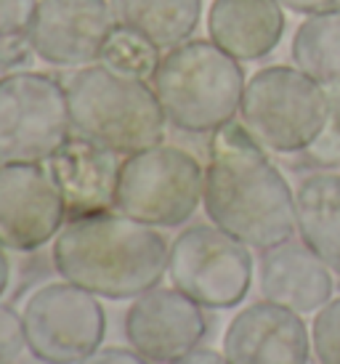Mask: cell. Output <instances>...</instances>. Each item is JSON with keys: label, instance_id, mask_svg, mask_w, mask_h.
<instances>
[{"label": "cell", "instance_id": "obj_1", "mask_svg": "<svg viewBox=\"0 0 340 364\" xmlns=\"http://www.w3.org/2000/svg\"><path fill=\"white\" fill-rule=\"evenodd\" d=\"M202 208L208 221L253 250H271L295 234V192L242 122L211 133Z\"/></svg>", "mask_w": 340, "mask_h": 364}, {"label": "cell", "instance_id": "obj_2", "mask_svg": "<svg viewBox=\"0 0 340 364\" xmlns=\"http://www.w3.org/2000/svg\"><path fill=\"white\" fill-rule=\"evenodd\" d=\"M170 245L154 226L117 210L70 218L51 242L61 279L101 301H133L168 277Z\"/></svg>", "mask_w": 340, "mask_h": 364}, {"label": "cell", "instance_id": "obj_3", "mask_svg": "<svg viewBox=\"0 0 340 364\" xmlns=\"http://www.w3.org/2000/svg\"><path fill=\"white\" fill-rule=\"evenodd\" d=\"M72 133L128 157L165 141V112L149 80L90 64L67 80Z\"/></svg>", "mask_w": 340, "mask_h": 364}, {"label": "cell", "instance_id": "obj_4", "mask_svg": "<svg viewBox=\"0 0 340 364\" xmlns=\"http://www.w3.org/2000/svg\"><path fill=\"white\" fill-rule=\"evenodd\" d=\"M149 82L168 125L184 133H216L240 117L248 77L242 61L221 51L211 38H191L162 51Z\"/></svg>", "mask_w": 340, "mask_h": 364}, {"label": "cell", "instance_id": "obj_5", "mask_svg": "<svg viewBox=\"0 0 340 364\" xmlns=\"http://www.w3.org/2000/svg\"><path fill=\"white\" fill-rule=\"evenodd\" d=\"M240 122L266 152H303L330 122V93L298 67H263L245 82Z\"/></svg>", "mask_w": 340, "mask_h": 364}, {"label": "cell", "instance_id": "obj_6", "mask_svg": "<svg viewBox=\"0 0 340 364\" xmlns=\"http://www.w3.org/2000/svg\"><path fill=\"white\" fill-rule=\"evenodd\" d=\"M205 168L191 152L170 144L122 157L115 210L154 229H179L200 210Z\"/></svg>", "mask_w": 340, "mask_h": 364}, {"label": "cell", "instance_id": "obj_7", "mask_svg": "<svg viewBox=\"0 0 340 364\" xmlns=\"http://www.w3.org/2000/svg\"><path fill=\"white\" fill-rule=\"evenodd\" d=\"M253 247L216 223H194L170 242V284L202 309H237L253 287Z\"/></svg>", "mask_w": 340, "mask_h": 364}, {"label": "cell", "instance_id": "obj_8", "mask_svg": "<svg viewBox=\"0 0 340 364\" xmlns=\"http://www.w3.org/2000/svg\"><path fill=\"white\" fill-rule=\"evenodd\" d=\"M70 136V99L56 77L16 70L0 82V165L48 162Z\"/></svg>", "mask_w": 340, "mask_h": 364}, {"label": "cell", "instance_id": "obj_9", "mask_svg": "<svg viewBox=\"0 0 340 364\" xmlns=\"http://www.w3.org/2000/svg\"><path fill=\"white\" fill-rule=\"evenodd\" d=\"M27 354L41 364H78L104 346L101 298L67 279L35 287L21 306Z\"/></svg>", "mask_w": 340, "mask_h": 364}, {"label": "cell", "instance_id": "obj_10", "mask_svg": "<svg viewBox=\"0 0 340 364\" xmlns=\"http://www.w3.org/2000/svg\"><path fill=\"white\" fill-rule=\"evenodd\" d=\"M67 223V205L46 162L0 165V245L38 253Z\"/></svg>", "mask_w": 340, "mask_h": 364}, {"label": "cell", "instance_id": "obj_11", "mask_svg": "<svg viewBox=\"0 0 340 364\" xmlns=\"http://www.w3.org/2000/svg\"><path fill=\"white\" fill-rule=\"evenodd\" d=\"M122 333L133 351L152 364H170L200 348L208 335L205 309L170 287H152L128 304Z\"/></svg>", "mask_w": 340, "mask_h": 364}, {"label": "cell", "instance_id": "obj_12", "mask_svg": "<svg viewBox=\"0 0 340 364\" xmlns=\"http://www.w3.org/2000/svg\"><path fill=\"white\" fill-rule=\"evenodd\" d=\"M117 21L110 0H38L30 27L32 53L53 67H90Z\"/></svg>", "mask_w": 340, "mask_h": 364}, {"label": "cell", "instance_id": "obj_13", "mask_svg": "<svg viewBox=\"0 0 340 364\" xmlns=\"http://www.w3.org/2000/svg\"><path fill=\"white\" fill-rule=\"evenodd\" d=\"M221 354L226 364H309L311 327L303 314L260 298L231 316Z\"/></svg>", "mask_w": 340, "mask_h": 364}, {"label": "cell", "instance_id": "obj_14", "mask_svg": "<svg viewBox=\"0 0 340 364\" xmlns=\"http://www.w3.org/2000/svg\"><path fill=\"white\" fill-rule=\"evenodd\" d=\"M46 165L64 197L67 221L115 210L122 165L120 154L72 133Z\"/></svg>", "mask_w": 340, "mask_h": 364}, {"label": "cell", "instance_id": "obj_15", "mask_svg": "<svg viewBox=\"0 0 340 364\" xmlns=\"http://www.w3.org/2000/svg\"><path fill=\"white\" fill-rule=\"evenodd\" d=\"M260 298L298 314H317L335 293V274L303 242L287 240L263 250L258 261Z\"/></svg>", "mask_w": 340, "mask_h": 364}, {"label": "cell", "instance_id": "obj_16", "mask_svg": "<svg viewBox=\"0 0 340 364\" xmlns=\"http://www.w3.org/2000/svg\"><path fill=\"white\" fill-rule=\"evenodd\" d=\"M285 24L280 0H213L208 9V38L237 61L266 59L282 43Z\"/></svg>", "mask_w": 340, "mask_h": 364}, {"label": "cell", "instance_id": "obj_17", "mask_svg": "<svg viewBox=\"0 0 340 364\" xmlns=\"http://www.w3.org/2000/svg\"><path fill=\"white\" fill-rule=\"evenodd\" d=\"M295 234L340 277V176L311 173L295 189Z\"/></svg>", "mask_w": 340, "mask_h": 364}, {"label": "cell", "instance_id": "obj_18", "mask_svg": "<svg viewBox=\"0 0 340 364\" xmlns=\"http://www.w3.org/2000/svg\"><path fill=\"white\" fill-rule=\"evenodd\" d=\"M117 27L139 32L160 51L194 38L202 19V0H110Z\"/></svg>", "mask_w": 340, "mask_h": 364}, {"label": "cell", "instance_id": "obj_19", "mask_svg": "<svg viewBox=\"0 0 340 364\" xmlns=\"http://www.w3.org/2000/svg\"><path fill=\"white\" fill-rule=\"evenodd\" d=\"M292 64L330 88L340 82V14H314L298 24L290 43Z\"/></svg>", "mask_w": 340, "mask_h": 364}, {"label": "cell", "instance_id": "obj_20", "mask_svg": "<svg viewBox=\"0 0 340 364\" xmlns=\"http://www.w3.org/2000/svg\"><path fill=\"white\" fill-rule=\"evenodd\" d=\"M162 59V51L141 38L139 32H130L125 27H115L110 41L101 51V64L110 70L128 75V77H139V80H152V75L157 72V64Z\"/></svg>", "mask_w": 340, "mask_h": 364}, {"label": "cell", "instance_id": "obj_21", "mask_svg": "<svg viewBox=\"0 0 340 364\" xmlns=\"http://www.w3.org/2000/svg\"><path fill=\"white\" fill-rule=\"evenodd\" d=\"M38 11V0H0V48L16 70L32 53L30 27Z\"/></svg>", "mask_w": 340, "mask_h": 364}, {"label": "cell", "instance_id": "obj_22", "mask_svg": "<svg viewBox=\"0 0 340 364\" xmlns=\"http://www.w3.org/2000/svg\"><path fill=\"white\" fill-rule=\"evenodd\" d=\"M311 348L319 364H340V298H332L314 314Z\"/></svg>", "mask_w": 340, "mask_h": 364}, {"label": "cell", "instance_id": "obj_23", "mask_svg": "<svg viewBox=\"0 0 340 364\" xmlns=\"http://www.w3.org/2000/svg\"><path fill=\"white\" fill-rule=\"evenodd\" d=\"M27 351L21 311L0 301V364H14Z\"/></svg>", "mask_w": 340, "mask_h": 364}, {"label": "cell", "instance_id": "obj_24", "mask_svg": "<svg viewBox=\"0 0 340 364\" xmlns=\"http://www.w3.org/2000/svg\"><path fill=\"white\" fill-rule=\"evenodd\" d=\"M78 364H152L130 346H101Z\"/></svg>", "mask_w": 340, "mask_h": 364}, {"label": "cell", "instance_id": "obj_25", "mask_svg": "<svg viewBox=\"0 0 340 364\" xmlns=\"http://www.w3.org/2000/svg\"><path fill=\"white\" fill-rule=\"evenodd\" d=\"M285 11L314 16V14H340V0H280Z\"/></svg>", "mask_w": 340, "mask_h": 364}, {"label": "cell", "instance_id": "obj_26", "mask_svg": "<svg viewBox=\"0 0 340 364\" xmlns=\"http://www.w3.org/2000/svg\"><path fill=\"white\" fill-rule=\"evenodd\" d=\"M170 364H226V359H223V354L216 351V348L200 346V348H194V351H189L186 356H181V359H176V362H170Z\"/></svg>", "mask_w": 340, "mask_h": 364}, {"label": "cell", "instance_id": "obj_27", "mask_svg": "<svg viewBox=\"0 0 340 364\" xmlns=\"http://www.w3.org/2000/svg\"><path fill=\"white\" fill-rule=\"evenodd\" d=\"M327 93H330V122L332 128H335V133L340 136V82L330 85Z\"/></svg>", "mask_w": 340, "mask_h": 364}, {"label": "cell", "instance_id": "obj_28", "mask_svg": "<svg viewBox=\"0 0 340 364\" xmlns=\"http://www.w3.org/2000/svg\"><path fill=\"white\" fill-rule=\"evenodd\" d=\"M11 284V261H9V250L0 245V301H3V295L9 290Z\"/></svg>", "mask_w": 340, "mask_h": 364}, {"label": "cell", "instance_id": "obj_29", "mask_svg": "<svg viewBox=\"0 0 340 364\" xmlns=\"http://www.w3.org/2000/svg\"><path fill=\"white\" fill-rule=\"evenodd\" d=\"M11 72H16V70L11 67V61H9V56H6V51L0 48V82L6 80V77H9Z\"/></svg>", "mask_w": 340, "mask_h": 364}]
</instances>
